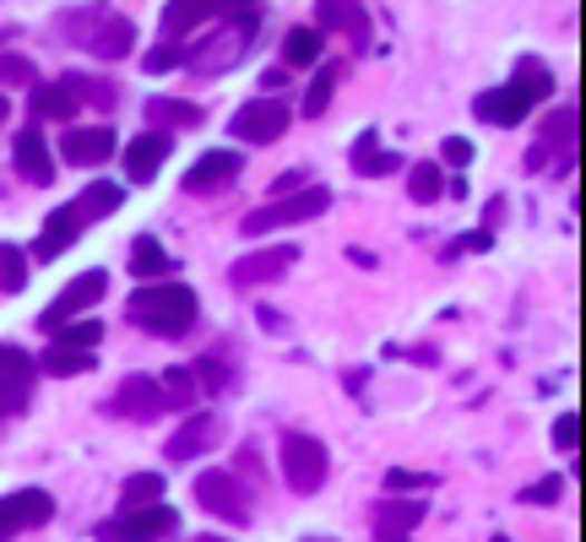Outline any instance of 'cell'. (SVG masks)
<instances>
[{"label":"cell","mask_w":586,"mask_h":542,"mask_svg":"<svg viewBox=\"0 0 586 542\" xmlns=\"http://www.w3.org/2000/svg\"><path fill=\"white\" fill-rule=\"evenodd\" d=\"M554 92V71H548L544 60H521L516 66V77L505 87H489V92H478V104H472V115L484 120V126H521L527 120V109Z\"/></svg>","instance_id":"6da1fadb"},{"label":"cell","mask_w":586,"mask_h":542,"mask_svg":"<svg viewBox=\"0 0 586 542\" xmlns=\"http://www.w3.org/2000/svg\"><path fill=\"white\" fill-rule=\"evenodd\" d=\"M196 309H202L196 288H185V283H147L126 298V315L153 336H185L196 326Z\"/></svg>","instance_id":"7a4b0ae2"},{"label":"cell","mask_w":586,"mask_h":542,"mask_svg":"<svg viewBox=\"0 0 586 542\" xmlns=\"http://www.w3.org/2000/svg\"><path fill=\"white\" fill-rule=\"evenodd\" d=\"M60 28L82 43V49H92L98 60H120L130 43H136V22H130V17H115V11H104V6L66 11V17H60Z\"/></svg>","instance_id":"3957f363"},{"label":"cell","mask_w":586,"mask_h":542,"mask_svg":"<svg viewBox=\"0 0 586 542\" xmlns=\"http://www.w3.org/2000/svg\"><path fill=\"white\" fill-rule=\"evenodd\" d=\"M332 207V190L326 185H304V190H293V196H277V201H266V207H255L240 228L261 239V234H272V228H289V223H310V217H321V211Z\"/></svg>","instance_id":"277c9868"},{"label":"cell","mask_w":586,"mask_h":542,"mask_svg":"<svg viewBox=\"0 0 586 542\" xmlns=\"http://www.w3.org/2000/svg\"><path fill=\"white\" fill-rule=\"evenodd\" d=\"M104 293H109V272H104V266H92V272H82L71 288H60L55 298H49V309L39 315V326H43L49 336L66 332L71 321H82V309H92Z\"/></svg>","instance_id":"5b68a950"},{"label":"cell","mask_w":586,"mask_h":542,"mask_svg":"<svg viewBox=\"0 0 586 542\" xmlns=\"http://www.w3.org/2000/svg\"><path fill=\"white\" fill-rule=\"evenodd\" d=\"M277 456H283V477H289L293 494H315L326 483L332 456H326V445L315 434H283V451Z\"/></svg>","instance_id":"8992f818"},{"label":"cell","mask_w":586,"mask_h":542,"mask_svg":"<svg viewBox=\"0 0 586 542\" xmlns=\"http://www.w3.org/2000/svg\"><path fill=\"white\" fill-rule=\"evenodd\" d=\"M289 120H293V109L283 98H251V104L228 120V130H234L240 141H251V147H272L277 136H289Z\"/></svg>","instance_id":"52a82bcc"},{"label":"cell","mask_w":586,"mask_h":542,"mask_svg":"<svg viewBox=\"0 0 586 542\" xmlns=\"http://www.w3.org/2000/svg\"><path fill=\"white\" fill-rule=\"evenodd\" d=\"M33 385H39V364H33L22 347L0 342V417L22 413V407L33 402Z\"/></svg>","instance_id":"ba28073f"},{"label":"cell","mask_w":586,"mask_h":542,"mask_svg":"<svg viewBox=\"0 0 586 542\" xmlns=\"http://www.w3.org/2000/svg\"><path fill=\"white\" fill-rule=\"evenodd\" d=\"M179 532V515L168 504H147V510H126L104 526V542H168Z\"/></svg>","instance_id":"9c48e42d"},{"label":"cell","mask_w":586,"mask_h":542,"mask_svg":"<svg viewBox=\"0 0 586 542\" xmlns=\"http://www.w3.org/2000/svg\"><path fill=\"white\" fill-rule=\"evenodd\" d=\"M196 504L207 515H223V521H251V500H245V483L223 466H212L196 477Z\"/></svg>","instance_id":"30bf717a"},{"label":"cell","mask_w":586,"mask_h":542,"mask_svg":"<svg viewBox=\"0 0 586 542\" xmlns=\"http://www.w3.org/2000/svg\"><path fill=\"white\" fill-rule=\"evenodd\" d=\"M55 521V500L43 489H17V494H0V542H11L17 532H33Z\"/></svg>","instance_id":"8fae6325"},{"label":"cell","mask_w":586,"mask_h":542,"mask_svg":"<svg viewBox=\"0 0 586 542\" xmlns=\"http://www.w3.org/2000/svg\"><path fill=\"white\" fill-rule=\"evenodd\" d=\"M115 126H66V136H60V158L71 168H98L115 158Z\"/></svg>","instance_id":"7c38bea8"},{"label":"cell","mask_w":586,"mask_h":542,"mask_svg":"<svg viewBox=\"0 0 586 542\" xmlns=\"http://www.w3.org/2000/svg\"><path fill=\"white\" fill-rule=\"evenodd\" d=\"M289 266H299V245H272V250H255V255H245V260H234L228 283H234V288H261V283L289 277Z\"/></svg>","instance_id":"4fadbf2b"},{"label":"cell","mask_w":586,"mask_h":542,"mask_svg":"<svg viewBox=\"0 0 586 542\" xmlns=\"http://www.w3.org/2000/svg\"><path fill=\"white\" fill-rule=\"evenodd\" d=\"M104 413H115V417H136V423H147V417L168 413V396H164V385H158V375H130L126 385L115 391V402H109Z\"/></svg>","instance_id":"5bb4252c"},{"label":"cell","mask_w":586,"mask_h":542,"mask_svg":"<svg viewBox=\"0 0 586 542\" xmlns=\"http://www.w3.org/2000/svg\"><path fill=\"white\" fill-rule=\"evenodd\" d=\"M168 152H174V136L168 130H147V136H136L126 141V179L130 185H147V179H158V168L168 164Z\"/></svg>","instance_id":"9a60e30c"},{"label":"cell","mask_w":586,"mask_h":542,"mask_svg":"<svg viewBox=\"0 0 586 542\" xmlns=\"http://www.w3.org/2000/svg\"><path fill=\"white\" fill-rule=\"evenodd\" d=\"M234 179H240V152H234V147L202 152L196 164L185 168V190H191V196H212V190H223V185H234Z\"/></svg>","instance_id":"2e32d148"},{"label":"cell","mask_w":586,"mask_h":542,"mask_svg":"<svg viewBox=\"0 0 586 542\" xmlns=\"http://www.w3.org/2000/svg\"><path fill=\"white\" fill-rule=\"evenodd\" d=\"M11 164H17V174L28 185H55V158H49V141L39 136V126L11 136Z\"/></svg>","instance_id":"e0dca14e"},{"label":"cell","mask_w":586,"mask_h":542,"mask_svg":"<svg viewBox=\"0 0 586 542\" xmlns=\"http://www.w3.org/2000/svg\"><path fill=\"white\" fill-rule=\"evenodd\" d=\"M28 109H33V120H60V126H71L77 109H82V98H77V77H60V82L33 87Z\"/></svg>","instance_id":"ac0fdd59"},{"label":"cell","mask_w":586,"mask_h":542,"mask_svg":"<svg viewBox=\"0 0 586 542\" xmlns=\"http://www.w3.org/2000/svg\"><path fill=\"white\" fill-rule=\"evenodd\" d=\"M576 130V109H559L554 115V126H544V136L533 141V152H527V168H544V164H559V168H570V136Z\"/></svg>","instance_id":"d6986e66"},{"label":"cell","mask_w":586,"mask_h":542,"mask_svg":"<svg viewBox=\"0 0 586 542\" xmlns=\"http://www.w3.org/2000/svg\"><path fill=\"white\" fill-rule=\"evenodd\" d=\"M217 434H223L217 413H196V417H185V423H179V434L168 440L164 451H168V461H196L207 445H217Z\"/></svg>","instance_id":"ffe728a7"},{"label":"cell","mask_w":586,"mask_h":542,"mask_svg":"<svg viewBox=\"0 0 586 542\" xmlns=\"http://www.w3.org/2000/svg\"><path fill=\"white\" fill-rule=\"evenodd\" d=\"M77 239H82V217L71 207H55L43 217V234H39V245H33V255H39V260H55L60 250H71Z\"/></svg>","instance_id":"44dd1931"},{"label":"cell","mask_w":586,"mask_h":542,"mask_svg":"<svg viewBox=\"0 0 586 542\" xmlns=\"http://www.w3.org/2000/svg\"><path fill=\"white\" fill-rule=\"evenodd\" d=\"M423 515H429V504L423 500H380L375 504V532L385 542H402V532L423 526Z\"/></svg>","instance_id":"7402d4cb"},{"label":"cell","mask_w":586,"mask_h":542,"mask_svg":"<svg viewBox=\"0 0 586 542\" xmlns=\"http://www.w3.org/2000/svg\"><path fill=\"white\" fill-rule=\"evenodd\" d=\"M120 201H126V190H120L115 179H98V185H87L82 196L71 201V211H77L82 223H98V217H115V211H120Z\"/></svg>","instance_id":"603a6c76"},{"label":"cell","mask_w":586,"mask_h":542,"mask_svg":"<svg viewBox=\"0 0 586 542\" xmlns=\"http://www.w3.org/2000/svg\"><path fill=\"white\" fill-rule=\"evenodd\" d=\"M147 126L153 130H191V126H202V109L158 92V98H147Z\"/></svg>","instance_id":"cb8c5ba5"},{"label":"cell","mask_w":586,"mask_h":542,"mask_svg":"<svg viewBox=\"0 0 586 542\" xmlns=\"http://www.w3.org/2000/svg\"><path fill=\"white\" fill-rule=\"evenodd\" d=\"M130 272H136L141 283H164V272H168V250L158 245V234H141V239L130 245Z\"/></svg>","instance_id":"d4e9b609"},{"label":"cell","mask_w":586,"mask_h":542,"mask_svg":"<svg viewBox=\"0 0 586 542\" xmlns=\"http://www.w3.org/2000/svg\"><path fill=\"white\" fill-rule=\"evenodd\" d=\"M207 22H217V6H196V0H179V6H168L164 11V33L168 39H179V33H191V28H207Z\"/></svg>","instance_id":"484cf974"},{"label":"cell","mask_w":586,"mask_h":542,"mask_svg":"<svg viewBox=\"0 0 586 542\" xmlns=\"http://www.w3.org/2000/svg\"><path fill=\"white\" fill-rule=\"evenodd\" d=\"M315 22H321V28H348L353 43H370V17H364L359 6H332V0H326V6H315ZM321 28H315V33H321Z\"/></svg>","instance_id":"4316f807"},{"label":"cell","mask_w":586,"mask_h":542,"mask_svg":"<svg viewBox=\"0 0 586 542\" xmlns=\"http://www.w3.org/2000/svg\"><path fill=\"white\" fill-rule=\"evenodd\" d=\"M353 168H359V174H391V168H402V158H397V152H380L375 130H364V136L353 141Z\"/></svg>","instance_id":"83f0119b"},{"label":"cell","mask_w":586,"mask_h":542,"mask_svg":"<svg viewBox=\"0 0 586 542\" xmlns=\"http://www.w3.org/2000/svg\"><path fill=\"white\" fill-rule=\"evenodd\" d=\"M98 342H104V321H71L66 332H55L49 347H55V353H92Z\"/></svg>","instance_id":"f1b7e54d"},{"label":"cell","mask_w":586,"mask_h":542,"mask_svg":"<svg viewBox=\"0 0 586 542\" xmlns=\"http://www.w3.org/2000/svg\"><path fill=\"white\" fill-rule=\"evenodd\" d=\"M315 60H321V33L315 28H293L283 39V71L289 66H315Z\"/></svg>","instance_id":"f546056e"},{"label":"cell","mask_w":586,"mask_h":542,"mask_svg":"<svg viewBox=\"0 0 586 542\" xmlns=\"http://www.w3.org/2000/svg\"><path fill=\"white\" fill-rule=\"evenodd\" d=\"M408 196H413L419 207L440 201V196H446V174H440V164H419V168H413V179H408Z\"/></svg>","instance_id":"4dcf8cb0"},{"label":"cell","mask_w":586,"mask_h":542,"mask_svg":"<svg viewBox=\"0 0 586 542\" xmlns=\"http://www.w3.org/2000/svg\"><path fill=\"white\" fill-rule=\"evenodd\" d=\"M28 288V250L0 245V293H22Z\"/></svg>","instance_id":"1f68e13d"},{"label":"cell","mask_w":586,"mask_h":542,"mask_svg":"<svg viewBox=\"0 0 586 542\" xmlns=\"http://www.w3.org/2000/svg\"><path fill=\"white\" fill-rule=\"evenodd\" d=\"M147 504H164V477L158 472H136L126 483V510H147Z\"/></svg>","instance_id":"d6a6232c"},{"label":"cell","mask_w":586,"mask_h":542,"mask_svg":"<svg viewBox=\"0 0 586 542\" xmlns=\"http://www.w3.org/2000/svg\"><path fill=\"white\" fill-rule=\"evenodd\" d=\"M158 385H164L168 407H191V402H196V375H191V369H164Z\"/></svg>","instance_id":"836d02e7"},{"label":"cell","mask_w":586,"mask_h":542,"mask_svg":"<svg viewBox=\"0 0 586 542\" xmlns=\"http://www.w3.org/2000/svg\"><path fill=\"white\" fill-rule=\"evenodd\" d=\"M185 60H191V49H179V43H158L153 55H141V71H147V77H164V71L185 66Z\"/></svg>","instance_id":"e575fe53"},{"label":"cell","mask_w":586,"mask_h":542,"mask_svg":"<svg viewBox=\"0 0 586 542\" xmlns=\"http://www.w3.org/2000/svg\"><path fill=\"white\" fill-rule=\"evenodd\" d=\"M43 375H87L92 369V353H43V364H39Z\"/></svg>","instance_id":"d590c367"},{"label":"cell","mask_w":586,"mask_h":542,"mask_svg":"<svg viewBox=\"0 0 586 542\" xmlns=\"http://www.w3.org/2000/svg\"><path fill=\"white\" fill-rule=\"evenodd\" d=\"M434 477H423V472H408V466H391L385 472V489L391 494H413V500H423V489H429Z\"/></svg>","instance_id":"8d00e7d4"},{"label":"cell","mask_w":586,"mask_h":542,"mask_svg":"<svg viewBox=\"0 0 586 542\" xmlns=\"http://www.w3.org/2000/svg\"><path fill=\"white\" fill-rule=\"evenodd\" d=\"M332 92H336V71H321L315 87H310V98H304V115H310V120L326 115V109H332Z\"/></svg>","instance_id":"74e56055"},{"label":"cell","mask_w":586,"mask_h":542,"mask_svg":"<svg viewBox=\"0 0 586 542\" xmlns=\"http://www.w3.org/2000/svg\"><path fill=\"white\" fill-rule=\"evenodd\" d=\"M0 82H22V87H39V71L28 55H0Z\"/></svg>","instance_id":"f35d334b"},{"label":"cell","mask_w":586,"mask_h":542,"mask_svg":"<svg viewBox=\"0 0 586 542\" xmlns=\"http://www.w3.org/2000/svg\"><path fill=\"white\" fill-rule=\"evenodd\" d=\"M554 445H559V451H576V413L554 417Z\"/></svg>","instance_id":"ab89813d"},{"label":"cell","mask_w":586,"mask_h":542,"mask_svg":"<svg viewBox=\"0 0 586 542\" xmlns=\"http://www.w3.org/2000/svg\"><path fill=\"white\" fill-rule=\"evenodd\" d=\"M446 164H457V168L472 164V141L467 136H446Z\"/></svg>","instance_id":"60d3db41"},{"label":"cell","mask_w":586,"mask_h":542,"mask_svg":"<svg viewBox=\"0 0 586 542\" xmlns=\"http://www.w3.org/2000/svg\"><path fill=\"white\" fill-rule=\"evenodd\" d=\"M521 500H527V504H554V500H559V477H544V483H538V489H527Z\"/></svg>","instance_id":"b9f144b4"},{"label":"cell","mask_w":586,"mask_h":542,"mask_svg":"<svg viewBox=\"0 0 586 542\" xmlns=\"http://www.w3.org/2000/svg\"><path fill=\"white\" fill-rule=\"evenodd\" d=\"M489 239H495V234H489V228H478V234H467V239H461L457 250H489Z\"/></svg>","instance_id":"7bdbcfd3"},{"label":"cell","mask_w":586,"mask_h":542,"mask_svg":"<svg viewBox=\"0 0 586 542\" xmlns=\"http://www.w3.org/2000/svg\"><path fill=\"white\" fill-rule=\"evenodd\" d=\"M191 375H207V385H223L228 369H223V364H202V369H191Z\"/></svg>","instance_id":"ee69618b"},{"label":"cell","mask_w":586,"mask_h":542,"mask_svg":"<svg viewBox=\"0 0 586 542\" xmlns=\"http://www.w3.org/2000/svg\"><path fill=\"white\" fill-rule=\"evenodd\" d=\"M6 115H11V104H6V92H0V120H6Z\"/></svg>","instance_id":"f6af8a7d"},{"label":"cell","mask_w":586,"mask_h":542,"mask_svg":"<svg viewBox=\"0 0 586 542\" xmlns=\"http://www.w3.org/2000/svg\"><path fill=\"white\" fill-rule=\"evenodd\" d=\"M304 542H332V538H304Z\"/></svg>","instance_id":"bcb514c9"},{"label":"cell","mask_w":586,"mask_h":542,"mask_svg":"<svg viewBox=\"0 0 586 542\" xmlns=\"http://www.w3.org/2000/svg\"><path fill=\"white\" fill-rule=\"evenodd\" d=\"M495 542H505V538H495Z\"/></svg>","instance_id":"7dc6e473"}]
</instances>
